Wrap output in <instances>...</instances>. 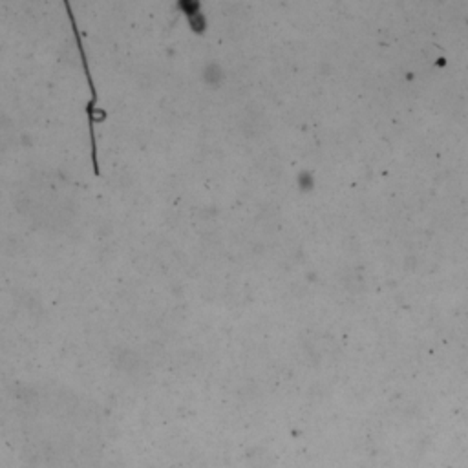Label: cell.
Segmentation results:
<instances>
[{"label":"cell","instance_id":"obj_1","mask_svg":"<svg viewBox=\"0 0 468 468\" xmlns=\"http://www.w3.org/2000/svg\"><path fill=\"white\" fill-rule=\"evenodd\" d=\"M64 10H66L68 19H70V22H71V30H73V35H75V41H77V50H79V55H81L82 68H84V75H87L88 87H90V102H88V123H90V150H92L93 174H96V176H99V156H97L96 125H97V121H102V119L107 117V114L97 108V107H99V96H97L96 82H93L92 70H90V64H88L87 50H84V42H82L81 33H79V26H77L75 15L71 13L70 4H64Z\"/></svg>","mask_w":468,"mask_h":468}]
</instances>
